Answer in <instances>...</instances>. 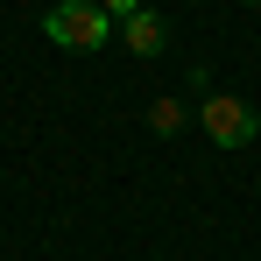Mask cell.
Masks as SVG:
<instances>
[{"label": "cell", "instance_id": "cell-1", "mask_svg": "<svg viewBox=\"0 0 261 261\" xmlns=\"http://www.w3.org/2000/svg\"><path fill=\"white\" fill-rule=\"evenodd\" d=\"M43 36L57 49H99L106 36H113V14L99 7V0H57L43 14Z\"/></svg>", "mask_w": 261, "mask_h": 261}, {"label": "cell", "instance_id": "cell-2", "mask_svg": "<svg viewBox=\"0 0 261 261\" xmlns=\"http://www.w3.org/2000/svg\"><path fill=\"white\" fill-rule=\"evenodd\" d=\"M198 127L212 134L219 148H247V141L261 134V120H254L247 99H233V92H205V99H198Z\"/></svg>", "mask_w": 261, "mask_h": 261}, {"label": "cell", "instance_id": "cell-3", "mask_svg": "<svg viewBox=\"0 0 261 261\" xmlns=\"http://www.w3.org/2000/svg\"><path fill=\"white\" fill-rule=\"evenodd\" d=\"M120 36H127L134 57H163V43H170V29L148 14V7H134V14H120Z\"/></svg>", "mask_w": 261, "mask_h": 261}, {"label": "cell", "instance_id": "cell-4", "mask_svg": "<svg viewBox=\"0 0 261 261\" xmlns=\"http://www.w3.org/2000/svg\"><path fill=\"white\" fill-rule=\"evenodd\" d=\"M148 127H155V134H176V127H184V99H155V106H148Z\"/></svg>", "mask_w": 261, "mask_h": 261}, {"label": "cell", "instance_id": "cell-5", "mask_svg": "<svg viewBox=\"0 0 261 261\" xmlns=\"http://www.w3.org/2000/svg\"><path fill=\"white\" fill-rule=\"evenodd\" d=\"M99 7H106V14H113V21H120V14H134V7H141V0H99Z\"/></svg>", "mask_w": 261, "mask_h": 261}, {"label": "cell", "instance_id": "cell-6", "mask_svg": "<svg viewBox=\"0 0 261 261\" xmlns=\"http://www.w3.org/2000/svg\"><path fill=\"white\" fill-rule=\"evenodd\" d=\"M247 7H254V0H247Z\"/></svg>", "mask_w": 261, "mask_h": 261}]
</instances>
